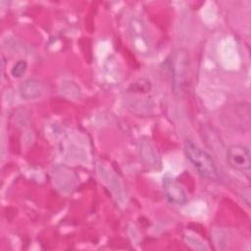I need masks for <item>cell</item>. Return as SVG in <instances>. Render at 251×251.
Masks as SVG:
<instances>
[{
    "label": "cell",
    "instance_id": "cell-1",
    "mask_svg": "<svg viewBox=\"0 0 251 251\" xmlns=\"http://www.w3.org/2000/svg\"><path fill=\"white\" fill-rule=\"evenodd\" d=\"M184 153L187 160L193 165L201 176L209 180H216L218 178V170L215 161L206 151L198 147L191 140H186L184 143Z\"/></svg>",
    "mask_w": 251,
    "mask_h": 251
},
{
    "label": "cell",
    "instance_id": "cell-4",
    "mask_svg": "<svg viewBox=\"0 0 251 251\" xmlns=\"http://www.w3.org/2000/svg\"><path fill=\"white\" fill-rule=\"evenodd\" d=\"M226 161L235 171L248 174L251 167V155L247 146L234 144L226 151Z\"/></svg>",
    "mask_w": 251,
    "mask_h": 251
},
{
    "label": "cell",
    "instance_id": "cell-7",
    "mask_svg": "<svg viewBox=\"0 0 251 251\" xmlns=\"http://www.w3.org/2000/svg\"><path fill=\"white\" fill-rule=\"evenodd\" d=\"M141 151H142V158L144 159V161L148 166H157L158 156L153 146L150 143H142Z\"/></svg>",
    "mask_w": 251,
    "mask_h": 251
},
{
    "label": "cell",
    "instance_id": "cell-3",
    "mask_svg": "<svg viewBox=\"0 0 251 251\" xmlns=\"http://www.w3.org/2000/svg\"><path fill=\"white\" fill-rule=\"evenodd\" d=\"M128 31L132 48L141 56H149L151 46L145 24L139 18L132 17L128 23Z\"/></svg>",
    "mask_w": 251,
    "mask_h": 251
},
{
    "label": "cell",
    "instance_id": "cell-2",
    "mask_svg": "<svg viewBox=\"0 0 251 251\" xmlns=\"http://www.w3.org/2000/svg\"><path fill=\"white\" fill-rule=\"evenodd\" d=\"M172 67L174 92L177 96H182L186 88L189 73V58L184 49H178L175 53Z\"/></svg>",
    "mask_w": 251,
    "mask_h": 251
},
{
    "label": "cell",
    "instance_id": "cell-8",
    "mask_svg": "<svg viewBox=\"0 0 251 251\" xmlns=\"http://www.w3.org/2000/svg\"><path fill=\"white\" fill-rule=\"evenodd\" d=\"M27 68V64L25 60H20L18 61L12 68L11 70V73H12V75L14 77H21L24 75V74L25 73V70Z\"/></svg>",
    "mask_w": 251,
    "mask_h": 251
},
{
    "label": "cell",
    "instance_id": "cell-5",
    "mask_svg": "<svg viewBox=\"0 0 251 251\" xmlns=\"http://www.w3.org/2000/svg\"><path fill=\"white\" fill-rule=\"evenodd\" d=\"M163 187L167 199L176 205H184L187 202V196L183 188L172 177L166 176L163 178Z\"/></svg>",
    "mask_w": 251,
    "mask_h": 251
},
{
    "label": "cell",
    "instance_id": "cell-6",
    "mask_svg": "<svg viewBox=\"0 0 251 251\" xmlns=\"http://www.w3.org/2000/svg\"><path fill=\"white\" fill-rule=\"evenodd\" d=\"M43 86L41 82L34 78H29L22 82L20 86V94L25 100L39 98L42 95Z\"/></svg>",
    "mask_w": 251,
    "mask_h": 251
}]
</instances>
